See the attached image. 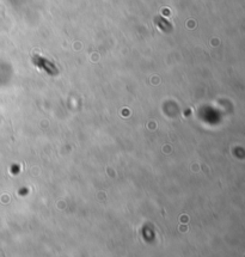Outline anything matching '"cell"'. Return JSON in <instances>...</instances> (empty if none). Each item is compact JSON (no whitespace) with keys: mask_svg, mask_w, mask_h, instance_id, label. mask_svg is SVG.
Here are the masks:
<instances>
[{"mask_svg":"<svg viewBox=\"0 0 245 257\" xmlns=\"http://www.w3.org/2000/svg\"><path fill=\"white\" fill-rule=\"evenodd\" d=\"M157 24H158V27H160V28L163 29L164 31H167V29H171L170 24H167V23L165 22V19H163V18L157 19Z\"/></svg>","mask_w":245,"mask_h":257,"instance_id":"cell-1","label":"cell"}]
</instances>
